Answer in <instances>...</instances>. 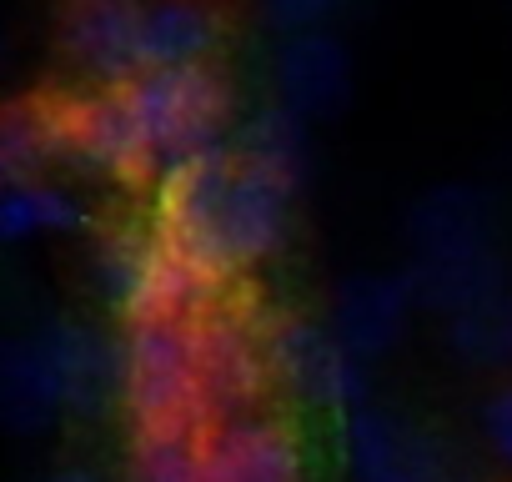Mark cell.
<instances>
[{
    "instance_id": "6da1fadb",
    "label": "cell",
    "mask_w": 512,
    "mask_h": 482,
    "mask_svg": "<svg viewBox=\"0 0 512 482\" xmlns=\"http://www.w3.org/2000/svg\"><path fill=\"white\" fill-rule=\"evenodd\" d=\"M292 196V186L241 166L231 146H221L156 181V231L216 282H231L287 247Z\"/></svg>"
},
{
    "instance_id": "7a4b0ae2",
    "label": "cell",
    "mask_w": 512,
    "mask_h": 482,
    "mask_svg": "<svg viewBox=\"0 0 512 482\" xmlns=\"http://www.w3.org/2000/svg\"><path fill=\"white\" fill-rule=\"evenodd\" d=\"M91 282L106 312L126 327L201 322L221 307L226 287L186 252H176L156 226H111L91 252Z\"/></svg>"
},
{
    "instance_id": "3957f363",
    "label": "cell",
    "mask_w": 512,
    "mask_h": 482,
    "mask_svg": "<svg viewBox=\"0 0 512 482\" xmlns=\"http://www.w3.org/2000/svg\"><path fill=\"white\" fill-rule=\"evenodd\" d=\"M121 101L146 151L151 181H161L181 161L231 146V81L216 66L146 71L121 86Z\"/></svg>"
},
{
    "instance_id": "277c9868",
    "label": "cell",
    "mask_w": 512,
    "mask_h": 482,
    "mask_svg": "<svg viewBox=\"0 0 512 482\" xmlns=\"http://www.w3.org/2000/svg\"><path fill=\"white\" fill-rule=\"evenodd\" d=\"M121 412L131 417L136 437H201L211 427L201 402L196 322H141L121 332Z\"/></svg>"
},
{
    "instance_id": "5b68a950",
    "label": "cell",
    "mask_w": 512,
    "mask_h": 482,
    "mask_svg": "<svg viewBox=\"0 0 512 482\" xmlns=\"http://www.w3.org/2000/svg\"><path fill=\"white\" fill-rule=\"evenodd\" d=\"M267 362H272V387L307 412L347 417L372 402L367 362H357L322 317L267 312Z\"/></svg>"
},
{
    "instance_id": "8992f818",
    "label": "cell",
    "mask_w": 512,
    "mask_h": 482,
    "mask_svg": "<svg viewBox=\"0 0 512 482\" xmlns=\"http://www.w3.org/2000/svg\"><path fill=\"white\" fill-rule=\"evenodd\" d=\"M196 352H201V402L206 422L262 412L272 392V362H267V312L251 307H216L196 322Z\"/></svg>"
},
{
    "instance_id": "52a82bcc",
    "label": "cell",
    "mask_w": 512,
    "mask_h": 482,
    "mask_svg": "<svg viewBox=\"0 0 512 482\" xmlns=\"http://www.w3.org/2000/svg\"><path fill=\"white\" fill-rule=\"evenodd\" d=\"M337 457L347 482H452L442 437L372 402L337 417Z\"/></svg>"
},
{
    "instance_id": "ba28073f",
    "label": "cell",
    "mask_w": 512,
    "mask_h": 482,
    "mask_svg": "<svg viewBox=\"0 0 512 482\" xmlns=\"http://www.w3.org/2000/svg\"><path fill=\"white\" fill-rule=\"evenodd\" d=\"M206 482H307V442L282 412H246L201 432Z\"/></svg>"
},
{
    "instance_id": "9c48e42d",
    "label": "cell",
    "mask_w": 512,
    "mask_h": 482,
    "mask_svg": "<svg viewBox=\"0 0 512 482\" xmlns=\"http://www.w3.org/2000/svg\"><path fill=\"white\" fill-rule=\"evenodd\" d=\"M36 342L51 362L66 417L96 422L121 407V337L76 317H51L36 327Z\"/></svg>"
},
{
    "instance_id": "30bf717a",
    "label": "cell",
    "mask_w": 512,
    "mask_h": 482,
    "mask_svg": "<svg viewBox=\"0 0 512 482\" xmlns=\"http://www.w3.org/2000/svg\"><path fill=\"white\" fill-rule=\"evenodd\" d=\"M66 66L91 91H116L146 76L141 61V0H71L61 21Z\"/></svg>"
},
{
    "instance_id": "8fae6325",
    "label": "cell",
    "mask_w": 512,
    "mask_h": 482,
    "mask_svg": "<svg viewBox=\"0 0 512 482\" xmlns=\"http://www.w3.org/2000/svg\"><path fill=\"white\" fill-rule=\"evenodd\" d=\"M352 56L332 31L277 36L272 46V101L302 121H327L347 106Z\"/></svg>"
},
{
    "instance_id": "7c38bea8",
    "label": "cell",
    "mask_w": 512,
    "mask_h": 482,
    "mask_svg": "<svg viewBox=\"0 0 512 482\" xmlns=\"http://www.w3.org/2000/svg\"><path fill=\"white\" fill-rule=\"evenodd\" d=\"M412 312H417V302H412V287L402 272H357L337 287L327 327L357 362H377L407 337Z\"/></svg>"
},
{
    "instance_id": "4fadbf2b",
    "label": "cell",
    "mask_w": 512,
    "mask_h": 482,
    "mask_svg": "<svg viewBox=\"0 0 512 482\" xmlns=\"http://www.w3.org/2000/svg\"><path fill=\"white\" fill-rule=\"evenodd\" d=\"M407 241H412V257H422V262L497 252V216H492L487 191H477L467 181L422 191L407 211Z\"/></svg>"
},
{
    "instance_id": "5bb4252c",
    "label": "cell",
    "mask_w": 512,
    "mask_h": 482,
    "mask_svg": "<svg viewBox=\"0 0 512 482\" xmlns=\"http://www.w3.org/2000/svg\"><path fill=\"white\" fill-rule=\"evenodd\" d=\"M226 41L216 0H141V61L146 71L211 66Z\"/></svg>"
},
{
    "instance_id": "9a60e30c",
    "label": "cell",
    "mask_w": 512,
    "mask_h": 482,
    "mask_svg": "<svg viewBox=\"0 0 512 482\" xmlns=\"http://www.w3.org/2000/svg\"><path fill=\"white\" fill-rule=\"evenodd\" d=\"M61 417H66L61 387L51 377V362H46L36 332L6 337L0 342V427L16 437H41Z\"/></svg>"
},
{
    "instance_id": "2e32d148",
    "label": "cell",
    "mask_w": 512,
    "mask_h": 482,
    "mask_svg": "<svg viewBox=\"0 0 512 482\" xmlns=\"http://www.w3.org/2000/svg\"><path fill=\"white\" fill-rule=\"evenodd\" d=\"M231 156L251 171H262L282 186L297 191V181L307 176V161H312V136H307V121L282 111L277 101L256 106L246 121L231 126Z\"/></svg>"
},
{
    "instance_id": "e0dca14e",
    "label": "cell",
    "mask_w": 512,
    "mask_h": 482,
    "mask_svg": "<svg viewBox=\"0 0 512 482\" xmlns=\"http://www.w3.org/2000/svg\"><path fill=\"white\" fill-rule=\"evenodd\" d=\"M61 166L56 106L41 101H0V191L46 176Z\"/></svg>"
},
{
    "instance_id": "ac0fdd59",
    "label": "cell",
    "mask_w": 512,
    "mask_h": 482,
    "mask_svg": "<svg viewBox=\"0 0 512 482\" xmlns=\"http://www.w3.org/2000/svg\"><path fill=\"white\" fill-rule=\"evenodd\" d=\"M76 226H86V206L71 186H61L51 176L0 191V241H11V247L41 241V236H66Z\"/></svg>"
},
{
    "instance_id": "d6986e66",
    "label": "cell",
    "mask_w": 512,
    "mask_h": 482,
    "mask_svg": "<svg viewBox=\"0 0 512 482\" xmlns=\"http://www.w3.org/2000/svg\"><path fill=\"white\" fill-rule=\"evenodd\" d=\"M447 352L472 372H512V287L447 317Z\"/></svg>"
},
{
    "instance_id": "ffe728a7",
    "label": "cell",
    "mask_w": 512,
    "mask_h": 482,
    "mask_svg": "<svg viewBox=\"0 0 512 482\" xmlns=\"http://www.w3.org/2000/svg\"><path fill=\"white\" fill-rule=\"evenodd\" d=\"M126 482H206L201 437H191V432L136 437L131 457H126Z\"/></svg>"
},
{
    "instance_id": "44dd1931",
    "label": "cell",
    "mask_w": 512,
    "mask_h": 482,
    "mask_svg": "<svg viewBox=\"0 0 512 482\" xmlns=\"http://www.w3.org/2000/svg\"><path fill=\"white\" fill-rule=\"evenodd\" d=\"M256 11L277 36H302V31H327L342 0H256Z\"/></svg>"
},
{
    "instance_id": "7402d4cb",
    "label": "cell",
    "mask_w": 512,
    "mask_h": 482,
    "mask_svg": "<svg viewBox=\"0 0 512 482\" xmlns=\"http://www.w3.org/2000/svg\"><path fill=\"white\" fill-rule=\"evenodd\" d=\"M482 442L512 472V377L482 402Z\"/></svg>"
},
{
    "instance_id": "603a6c76",
    "label": "cell",
    "mask_w": 512,
    "mask_h": 482,
    "mask_svg": "<svg viewBox=\"0 0 512 482\" xmlns=\"http://www.w3.org/2000/svg\"><path fill=\"white\" fill-rule=\"evenodd\" d=\"M46 482H106L96 467H61V472H51Z\"/></svg>"
},
{
    "instance_id": "cb8c5ba5",
    "label": "cell",
    "mask_w": 512,
    "mask_h": 482,
    "mask_svg": "<svg viewBox=\"0 0 512 482\" xmlns=\"http://www.w3.org/2000/svg\"><path fill=\"white\" fill-rule=\"evenodd\" d=\"M0 71H6V31H0Z\"/></svg>"
}]
</instances>
